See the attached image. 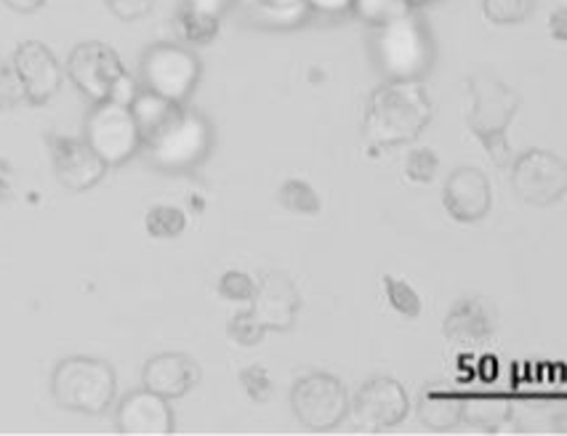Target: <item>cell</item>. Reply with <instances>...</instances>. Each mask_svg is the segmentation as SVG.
Wrapping results in <instances>:
<instances>
[{
  "mask_svg": "<svg viewBox=\"0 0 567 436\" xmlns=\"http://www.w3.org/2000/svg\"><path fill=\"white\" fill-rule=\"evenodd\" d=\"M144 227L155 240H174L187 229V214L179 205H153L144 216Z\"/></svg>",
  "mask_w": 567,
  "mask_h": 436,
  "instance_id": "obj_22",
  "label": "cell"
},
{
  "mask_svg": "<svg viewBox=\"0 0 567 436\" xmlns=\"http://www.w3.org/2000/svg\"><path fill=\"white\" fill-rule=\"evenodd\" d=\"M85 142L110 165H123L142 149V134L128 104L96 102L85 117Z\"/></svg>",
  "mask_w": 567,
  "mask_h": 436,
  "instance_id": "obj_7",
  "label": "cell"
},
{
  "mask_svg": "<svg viewBox=\"0 0 567 436\" xmlns=\"http://www.w3.org/2000/svg\"><path fill=\"white\" fill-rule=\"evenodd\" d=\"M349 11H354V17L371 24V28H381V24L392 22V19L408 14L413 9L408 0H352Z\"/></svg>",
  "mask_w": 567,
  "mask_h": 436,
  "instance_id": "obj_25",
  "label": "cell"
},
{
  "mask_svg": "<svg viewBox=\"0 0 567 436\" xmlns=\"http://www.w3.org/2000/svg\"><path fill=\"white\" fill-rule=\"evenodd\" d=\"M214 144V131L200 112L189 110L187 104L179 110L168 125H163L153 138L142 144L150 160L163 170H189L208 157Z\"/></svg>",
  "mask_w": 567,
  "mask_h": 436,
  "instance_id": "obj_5",
  "label": "cell"
},
{
  "mask_svg": "<svg viewBox=\"0 0 567 436\" xmlns=\"http://www.w3.org/2000/svg\"><path fill=\"white\" fill-rule=\"evenodd\" d=\"M240 383L246 388L250 399L264 402L269 394H272V378H269L267 367L261 365H250L246 370H240Z\"/></svg>",
  "mask_w": 567,
  "mask_h": 436,
  "instance_id": "obj_33",
  "label": "cell"
},
{
  "mask_svg": "<svg viewBox=\"0 0 567 436\" xmlns=\"http://www.w3.org/2000/svg\"><path fill=\"white\" fill-rule=\"evenodd\" d=\"M200 378V365L187 354H155L142 367L144 388L166 396V399H179L189 394Z\"/></svg>",
  "mask_w": 567,
  "mask_h": 436,
  "instance_id": "obj_17",
  "label": "cell"
},
{
  "mask_svg": "<svg viewBox=\"0 0 567 436\" xmlns=\"http://www.w3.org/2000/svg\"><path fill=\"white\" fill-rule=\"evenodd\" d=\"M512 421V402L504 396H464V423L487 434L504 432Z\"/></svg>",
  "mask_w": 567,
  "mask_h": 436,
  "instance_id": "obj_21",
  "label": "cell"
},
{
  "mask_svg": "<svg viewBox=\"0 0 567 436\" xmlns=\"http://www.w3.org/2000/svg\"><path fill=\"white\" fill-rule=\"evenodd\" d=\"M3 3L17 14H35V11L43 9L45 0H3Z\"/></svg>",
  "mask_w": 567,
  "mask_h": 436,
  "instance_id": "obj_37",
  "label": "cell"
},
{
  "mask_svg": "<svg viewBox=\"0 0 567 436\" xmlns=\"http://www.w3.org/2000/svg\"><path fill=\"white\" fill-rule=\"evenodd\" d=\"M51 394L70 413H107L117 394L115 367L99 356H64L51 375Z\"/></svg>",
  "mask_w": 567,
  "mask_h": 436,
  "instance_id": "obj_3",
  "label": "cell"
},
{
  "mask_svg": "<svg viewBox=\"0 0 567 436\" xmlns=\"http://www.w3.org/2000/svg\"><path fill=\"white\" fill-rule=\"evenodd\" d=\"M24 102H28V96H24L14 62L0 54V110H14Z\"/></svg>",
  "mask_w": 567,
  "mask_h": 436,
  "instance_id": "obj_30",
  "label": "cell"
},
{
  "mask_svg": "<svg viewBox=\"0 0 567 436\" xmlns=\"http://www.w3.org/2000/svg\"><path fill=\"white\" fill-rule=\"evenodd\" d=\"M261 19L272 24H299L309 14L305 0H248Z\"/></svg>",
  "mask_w": 567,
  "mask_h": 436,
  "instance_id": "obj_27",
  "label": "cell"
},
{
  "mask_svg": "<svg viewBox=\"0 0 567 436\" xmlns=\"http://www.w3.org/2000/svg\"><path fill=\"white\" fill-rule=\"evenodd\" d=\"M117 434L125 436H171L174 434V409L166 396L138 388L125 394L115 413Z\"/></svg>",
  "mask_w": 567,
  "mask_h": 436,
  "instance_id": "obj_15",
  "label": "cell"
},
{
  "mask_svg": "<svg viewBox=\"0 0 567 436\" xmlns=\"http://www.w3.org/2000/svg\"><path fill=\"white\" fill-rule=\"evenodd\" d=\"M264 330L259 322H256V316L250 312H237L233 316V322H229V335L240 343V346H256L264 339Z\"/></svg>",
  "mask_w": 567,
  "mask_h": 436,
  "instance_id": "obj_32",
  "label": "cell"
},
{
  "mask_svg": "<svg viewBox=\"0 0 567 436\" xmlns=\"http://www.w3.org/2000/svg\"><path fill=\"white\" fill-rule=\"evenodd\" d=\"M470 91V131L483 144L487 157H491L496 168L512 165V147H509V125L523 107V98L509 83L491 72H477L466 81Z\"/></svg>",
  "mask_w": 567,
  "mask_h": 436,
  "instance_id": "obj_2",
  "label": "cell"
},
{
  "mask_svg": "<svg viewBox=\"0 0 567 436\" xmlns=\"http://www.w3.org/2000/svg\"><path fill=\"white\" fill-rule=\"evenodd\" d=\"M131 112H134V121L138 125V134H142V144L147 138H153L163 125H168L179 115V110L184 107L182 102H171L166 96H157L153 91L142 89L138 85V94L134 96V102L128 104Z\"/></svg>",
  "mask_w": 567,
  "mask_h": 436,
  "instance_id": "obj_20",
  "label": "cell"
},
{
  "mask_svg": "<svg viewBox=\"0 0 567 436\" xmlns=\"http://www.w3.org/2000/svg\"><path fill=\"white\" fill-rule=\"evenodd\" d=\"M49 149L59 184L68 187L70 191H85L96 187L107 176L110 165L91 149V144L85 138L51 136Z\"/></svg>",
  "mask_w": 567,
  "mask_h": 436,
  "instance_id": "obj_12",
  "label": "cell"
},
{
  "mask_svg": "<svg viewBox=\"0 0 567 436\" xmlns=\"http://www.w3.org/2000/svg\"><path fill=\"white\" fill-rule=\"evenodd\" d=\"M68 77L91 102H107L115 83L125 75V68L112 45L102 41L78 43L68 56Z\"/></svg>",
  "mask_w": 567,
  "mask_h": 436,
  "instance_id": "obj_11",
  "label": "cell"
},
{
  "mask_svg": "<svg viewBox=\"0 0 567 436\" xmlns=\"http://www.w3.org/2000/svg\"><path fill=\"white\" fill-rule=\"evenodd\" d=\"M309 11H318V14H344L352 6V0H305Z\"/></svg>",
  "mask_w": 567,
  "mask_h": 436,
  "instance_id": "obj_36",
  "label": "cell"
},
{
  "mask_svg": "<svg viewBox=\"0 0 567 436\" xmlns=\"http://www.w3.org/2000/svg\"><path fill=\"white\" fill-rule=\"evenodd\" d=\"M565 19H567V11H565V9H557V11H554V14H551V19H549V30H551V35L557 38L559 43H563L565 38H567Z\"/></svg>",
  "mask_w": 567,
  "mask_h": 436,
  "instance_id": "obj_38",
  "label": "cell"
},
{
  "mask_svg": "<svg viewBox=\"0 0 567 436\" xmlns=\"http://www.w3.org/2000/svg\"><path fill=\"white\" fill-rule=\"evenodd\" d=\"M277 200L286 210L291 214H301V216H318L320 214V197L305 178H288L282 184L280 191H277Z\"/></svg>",
  "mask_w": 567,
  "mask_h": 436,
  "instance_id": "obj_23",
  "label": "cell"
},
{
  "mask_svg": "<svg viewBox=\"0 0 567 436\" xmlns=\"http://www.w3.org/2000/svg\"><path fill=\"white\" fill-rule=\"evenodd\" d=\"M405 178L413 184H432L440 168V155L432 147H413L405 157Z\"/></svg>",
  "mask_w": 567,
  "mask_h": 436,
  "instance_id": "obj_29",
  "label": "cell"
},
{
  "mask_svg": "<svg viewBox=\"0 0 567 436\" xmlns=\"http://www.w3.org/2000/svg\"><path fill=\"white\" fill-rule=\"evenodd\" d=\"M347 386L328 373L305 375L291 388V409L296 421L309 432H331L349 415Z\"/></svg>",
  "mask_w": 567,
  "mask_h": 436,
  "instance_id": "obj_8",
  "label": "cell"
},
{
  "mask_svg": "<svg viewBox=\"0 0 567 436\" xmlns=\"http://www.w3.org/2000/svg\"><path fill=\"white\" fill-rule=\"evenodd\" d=\"M384 295L389 307L398 314L408 316V320L421 316V312H424V301H421L419 290H415L408 280H402V277L384 274Z\"/></svg>",
  "mask_w": 567,
  "mask_h": 436,
  "instance_id": "obj_24",
  "label": "cell"
},
{
  "mask_svg": "<svg viewBox=\"0 0 567 436\" xmlns=\"http://www.w3.org/2000/svg\"><path fill=\"white\" fill-rule=\"evenodd\" d=\"M408 3H411V9H415V6H424L430 3V0H408Z\"/></svg>",
  "mask_w": 567,
  "mask_h": 436,
  "instance_id": "obj_40",
  "label": "cell"
},
{
  "mask_svg": "<svg viewBox=\"0 0 567 436\" xmlns=\"http://www.w3.org/2000/svg\"><path fill=\"white\" fill-rule=\"evenodd\" d=\"M174 28L179 32V38H184L187 43H210L221 28V19L203 17L197 14V11H189L182 6L179 14L174 19Z\"/></svg>",
  "mask_w": 567,
  "mask_h": 436,
  "instance_id": "obj_26",
  "label": "cell"
},
{
  "mask_svg": "<svg viewBox=\"0 0 567 436\" xmlns=\"http://www.w3.org/2000/svg\"><path fill=\"white\" fill-rule=\"evenodd\" d=\"M9 189H11V168L9 163L0 160V197L9 195Z\"/></svg>",
  "mask_w": 567,
  "mask_h": 436,
  "instance_id": "obj_39",
  "label": "cell"
},
{
  "mask_svg": "<svg viewBox=\"0 0 567 436\" xmlns=\"http://www.w3.org/2000/svg\"><path fill=\"white\" fill-rule=\"evenodd\" d=\"M419 421L424 423L430 432L445 434L464 423V396L443 392V388H426L419 396V405H415Z\"/></svg>",
  "mask_w": 567,
  "mask_h": 436,
  "instance_id": "obj_19",
  "label": "cell"
},
{
  "mask_svg": "<svg viewBox=\"0 0 567 436\" xmlns=\"http://www.w3.org/2000/svg\"><path fill=\"white\" fill-rule=\"evenodd\" d=\"M445 339L456 349H477L493 335V314L477 295H466L453 303L443 325Z\"/></svg>",
  "mask_w": 567,
  "mask_h": 436,
  "instance_id": "obj_18",
  "label": "cell"
},
{
  "mask_svg": "<svg viewBox=\"0 0 567 436\" xmlns=\"http://www.w3.org/2000/svg\"><path fill=\"white\" fill-rule=\"evenodd\" d=\"M411 413V396L398 378L389 375H375L358 388V394L349 402V415H354V423L362 432H389L400 426Z\"/></svg>",
  "mask_w": 567,
  "mask_h": 436,
  "instance_id": "obj_10",
  "label": "cell"
},
{
  "mask_svg": "<svg viewBox=\"0 0 567 436\" xmlns=\"http://www.w3.org/2000/svg\"><path fill=\"white\" fill-rule=\"evenodd\" d=\"M373 54L386 81H424L434 62V43L424 22L408 11L375 28Z\"/></svg>",
  "mask_w": 567,
  "mask_h": 436,
  "instance_id": "obj_4",
  "label": "cell"
},
{
  "mask_svg": "<svg viewBox=\"0 0 567 436\" xmlns=\"http://www.w3.org/2000/svg\"><path fill=\"white\" fill-rule=\"evenodd\" d=\"M301 307V293L296 282L282 272H267L256 282V293L250 299L248 312L264 330L286 333L293 328Z\"/></svg>",
  "mask_w": 567,
  "mask_h": 436,
  "instance_id": "obj_14",
  "label": "cell"
},
{
  "mask_svg": "<svg viewBox=\"0 0 567 436\" xmlns=\"http://www.w3.org/2000/svg\"><path fill=\"white\" fill-rule=\"evenodd\" d=\"M14 62L24 96L30 104H49L59 94L64 81V70L54 51L41 41H22L17 45Z\"/></svg>",
  "mask_w": 567,
  "mask_h": 436,
  "instance_id": "obj_13",
  "label": "cell"
},
{
  "mask_svg": "<svg viewBox=\"0 0 567 436\" xmlns=\"http://www.w3.org/2000/svg\"><path fill=\"white\" fill-rule=\"evenodd\" d=\"M434 102L421 81H386L373 91L362 112V136L375 149L400 147L424 134Z\"/></svg>",
  "mask_w": 567,
  "mask_h": 436,
  "instance_id": "obj_1",
  "label": "cell"
},
{
  "mask_svg": "<svg viewBox=\"0 0 567 436\" xmlns=\"http://www.w3.org/2000/svg\"><path fill=\"white\" fill-rule=\"evenodd\" d=\"M493 191L491 181L480 168L474 165H461L447 176L443 189V205L447 216L456 218L458 224H477L483 221L491 210Z\"/></svg>",
  "mask_w": 567,
  "mask_h": 436,
  "instance_id": "obj_16",
  "label": "cell"
},
{
  "mask_svg": "<svg viewBox=\"0 0 567 436\" xmlns=\"http://www.w3.org/2000/svg\"><path fill=\"white\" fill-rule=\"evenodd\" d=\"M256 293V280L254 277H248L246 272H227L219 280V295L227 301H237V303H250Z\"/></svg>",
  "mask_w": 567,
  "mask_h": 436,
  "instance_id": "obj_31",
  "label": "cell"
},
{
  "mask_svg": "<svg viewBox=\"0 0 567 436\" xmlns=\"http://www.w3.org/2000/svg\"><path fill=\"white\" fill-rule=\"evenodd\" d=\"M200 59L176 43L150 45L142 56V68H138L142 89L182 104H187V98L193 96L197 81H200Z\"/></svg>",
  "mask_w": 567,
  "mask_h": 436,
  "instance_id": "obj_6",
  "label": "cell"
},
{
  "mask_svg": "<svg viewBox=\"0 0 567 436\" xmlns=\"http://www.w3.org/2000/svg\"><path fill=\"white\" fill-rule=\"evenodd\" d=\"M512 187L519 200L549 208L567 195V163L549 149H527L512 163Z\"/></svg>",
  "mask_w": 567,
  "mask_h": 436,
  "instance_id": "obj_9",
  "label": "cell"
},
{
  "mask_svg": "<svg viewBox=\"0 0 567 436\" xmlns=\"http://www.w3.org/2000/svg\"><path fill=\"white\" fill-rule=\"evenodd\" d=\"M483 11L493 24H517L530 19L536 0H483Z\"/></svg>",
  "mask_w": 567,
  "mask_h": 436,
  "instance_id": "obj_28",
  "label": "cell"
},
{
  "mask_svg": "<svg viewBox=\"0 0 567 436\" xmlns=\"http://www.w3.org/2000/svg\"><path fill=\"white\" fill-rule=\"evenodd\" d=\"M229 6H233V0H184V9L197 11V14L214 17V19H221Z\"/></svg>",
  "mask_w": 567,
  "mask_h": 436,
  "instance_id": "obj_35",
  "label": "cell"
},
{
  "mask_svg": "<svg viewBox=\"0 0 567 436\" xmlns=\"http://www.w3.org/2000/svg\"><path fill=\"white\" fill-rule=\"evenodd\" d=\"M104 6H107L121 22H138V19L153 14L155 0H104Z\"/></svg>",
  "mask_w": 567,
  "mask_h": 436,
  "instance_id": "obj_34",
  "label": "cell"
}]
</instances>
